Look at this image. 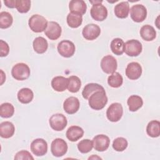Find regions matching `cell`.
Listing matches in <instances>:
<instances>
[{
  "label": "cell",
  "mask_w": 160,
  "mask_h": 160,
  "mask_svg": "<svg viewBox=\"0 0 160 160\" xmlns=\"http://www.w3.org/2000/svg\"><path fill=\"white\" fill-rule=\"evenodd\" d=\"M108 102V97L105 91H96L92 94L88 99V103L91 108L94 110H101L104 108Z\"/></svg>",
  "instance_id": "obj_1"
},
{
  "label": "cell",
  "mask_w": 160,
  "mask_h": 160,
  "mask_svg": "<svg viewBox=\"0 0 160 160\" xmlns=\"http://www.w3.org/2000/svg\"><path fill=\"white\" fill-rule=\"evenodd\" d=\"M47 19L39 14H34L29 19L28 24L30 29L34 32L44 31L48 26Z\"/></svg>",
  "instance_id": "obj_2"
},
{
  "label": "cell",
  "mask_w": 160,
  "mask_h": 160,
  "mask_svg": "<svg viewBox=\"0 0 160 160\" xmlns=\"http://www.w3.org/2000/svg\"><path fill=\"white\" fill-rule=\"evenodd\" d=\"M31 74L29 67L25 63L19 62L16 64L11 69V75L18 81L27 79Z\"/></svg>",
  "instance_id": "obj_3"
},
{
  "label": "cell",
  "mask_w": 160,
  "mask_h": 160,
  "mask_svg": "<svg viewBox=\"0 0 160 160\" xmlns=\"http://www.w3.org/2000/svg\"><path fill=\"white\" fill-rule=\"evenodd\" d=\"M123 114V108L119 102L112 103L107 109L106 116L109 121L115 122L119 121Z\"/></svg>",
  "instance_id": "obj_4"
},
{
  "label": "cell",
  "mask_w": 160,
  "mask_h": 160,
  "mask_svg": "<svg viewBox=\"0 0 160 160\" xmlns=\"http://www.w3.org/2000/svg\"><path fill=\"white\" fill-rule=\"evenodd\" d=\"M142 50V44L138 40L131 39L124 43V52L129 56H138L141 53Z\"/></svg>",
  "instance_id": "obj_5"
},
{
  "label": "cell",
  "mask_w": 160,
  "mask_h": 160,
  "mask_svg": "<svg viewBox=\"0 0 160 160\" xmlns=\"http://www.w3.org/2000/svg\"><path fill=\"white\" fill-rule=\"evenodd\" d=\"M67 142L61 138H56L54 139L51 144V151L52 154L55 157H61L67 152L68 151Z\"/></svg>",
  "instance_id": "obj_6"
},
{
  "label": "cell",
  "mask_w": 160,
  "mask_h": 160,
  "mask_svg": "<svg viewBox=\"0 0 160 160\" xmlns=\"http://www.w3.org/2000/svg\"><path fill=\"white\" fill-rule=\"evenodd\" d=\"M49 123L53 130L56 131H61L66 127L68 121L66 117L64 114L56 113L50 117Z\"/></svg>",
  "instance_id": "obj_7"
},
{
  "label": "cell",
  "mask_w": 160,
  "mask_h": 160,
  "mask_svg": "<svg viewBox=\"0 0 160 160\" xmlns=\"http://www.w3.org/2000/svg\"><path fill=\"white\" fill-rule=\"evenodd\" d=\"M57 49L61 56L68 58L74 55L76 51V47L72 41L63 40L59 42Z\"/></svg>",
  "instance_id": "obj_8"
},
{
  "label": "cell",
  "mask_w": 160,
  "mask_h": 160,
  "mask_svg": "<svg viewBox=\"0 0 160 160\" xmlns=\"http://www.w3.org/2000/svg\"><path fill=\"white\" fill-rule=\"evenodd\" d=\"M130 16L133 21L141 22L147 17V9L142 4L133 5L130 9Z\"/></svg>",
  "instance_id": "obj_9"
},
{
  "label": "cell",
  "mask_w": 160,
  "mask_h": 160,
  "mask_svg": "<svg viewBox=\"0 0 160 160\" xmlns=\"http://www.w3.org/2000/svg\"><path fill=\"white\" fill-rule=\"evenodd\" d=\"M101 68L102 71L106 74H112L116 72L118 68L117 61L111 55L104 56L101 61Z\"/></svg>",
  "instance_id": "obj_10"
},
{
  "label": "cell",
  "mask_w": 160,
  "mask_h": 160,
  "mask_svg": "<svg viewBox=\"0 0 160 160\" xmlns=\"http://www.w3.org/2000/svg\"><path fill=\"white\" fill-rule=\"evenodd\" d=\"M31 151L36 156H42L48 152L47 142L42 138H38L31 143Z\"/></svg>",
  "instance_id": "obj_11"
},
{
  "label": "cell",
  "mask_w": 160,
  "mask_h": 160,
  "mask_svg": "<svg viewBox=\"0 0 160 160\" xmlns=\"http://www.w3.org/2000/svg\"><path fill=\"white\" fill-rule=\"evenodd\" d=\"M101 34V28L95 24H88L86 25L82 31V34L86 40L92 41L99 37Z\"/></svg>",
  "instance_id": "obj_12"
},
{
  "label": "cell",
  "mask_w": 160,
  "mask_h": 160,
  "mask_svg": "<svg viewBox=\"0 0 160 160\" xmlns=\"http://www.w3.org/2000/svg\"><path fill=\"white\" fill-rule=\"evenodd\" d=\"M93 148L99 152H103L107 150L110 144V139L108 136L104 134H98L92 139Z\"/></svg>",
  "instance_id": "obj_13"
},
{
  "label": "cell",
  "mask_w": 160,
  "mask_h": 160,
  "mask_svg": "<svg viewBox=\"0 0 160 160\" xmlns=\"http://www.w3.org/2000/svg\"><path fill=\"white\" fill-rule=\"evenodd\" d=\"M62 28L61 26L55 21H49L44 31L45 35L51 40H56L61 35Z\"/></svg>",
  "instance_id": "obj_14"
},
{
  "label": "cell",
  "mask_w": 160,
  "mask_h": 160,
  "mask_svg": "<svg viewBox=\"0 0 160 160\" xmlns=\"http://www.w3.org/2000/svg\"><path fill=\"white\" fill-rule=\"evenodd\" d=\"M90 14L92 19L97 21H102L108 16L107 8L102 4H93L90 10Z\"/></svg>",
  "instance_id": "obj_15"
},
{
  "label": "cell",
  "mask_w": 160,
  "mask_h": 160,
  "mask_svg": "<svg viewBox=\"0 0 160 160\" xmlns=\"http://www.w3.org/2000/svg\"><path fill=\"white\" fill-rule=\"evenodd\" d=\"M142 69L139 63L137 62H131L127 65L126 69V75L131 80H136L139 79L142 74Z\"/></svg>",
  "instance_id": "obj_16"
},
{
  "label": "cell",
  "mask_w": 160,
  "mask_h": 160,
  "mask_svg": "<svg viewBox=\"0 0 160 160\" xmlns=\"http://www.w3.org/2000/svg\"><path fill=\"white\" fill-rule=\"evenodd\" d=\"M80 102L76 97L71 96L65 99L63 103L64 111L69 114H75L79 109Z\"/></svg>",
  "instance_id": "obj_17"
},
{
  "label": "cell",
  "mask_w": 160,
  "mask_h": 160,
  "mask_svg": "<svg viewBox=\"0 0 160 160\" xmlns=\"http://www.w3.org/2000/svg\"><path fill=\"white\" fill-rule=\"evenodd\" d=\"M69 8L71 12L82 16L86 12L87 6L82 0H72L69 2Z\"/></svg>",
  "instance_id": "obj_18"
},
{
  "label": "cell",
  "mask_w": 160,
  "mask_h": 160,
  "mask_svg": "<svg viewBox=\"0 0 160 160\" xmlns=\"http://www.w3.org/2000/svg\"><path fill=\"white\" fill-rule=\"evenodd\" d=\"M68 86V78L58 76L54 77L51 81V86L57 92H63Z\"/></svg>",
  "instance_id": "obj_19"
},
{
  "label": "cell",
  "mask_w": 160,
  "mask_h": 160,
  "mask_svg": "<svg viewBox=\"0 0 160 160\" xmlns=\"http://www.w3.org/2000/svg\"><path fill=\"white\" fill-rule=\"evenodd\" d=\"M66 135L70 141L75 142L83 136L84 130L78 126H72L68 129Z\"/></svg>",
  "instance_id": "obj_20"
},
{
  "label": "cell",
  "mask_w": 160,
  "mask_h": 160,
  "mask_svg": "<svg viewBox=\"0 0 160 160\" xmlns=\"http://www.w3.org/2000/svg\"><path fill=\"white\" fill-rule=\"evenodd\" d=\"M15 132L14 124L9 121H4L0 124V136L2 138H11Z\"/></svg>",
  "instance_id": "obj_21"
},
{
  "label": "cell",
  "mask_w": 160,
  "mask_h": 160,
  "mask_svg": "<svg viewBox=\"0 0 160 160\" xmlns=\"http://www.w3.org/2000/svg\"><path fill=\"white\" fill-rule=\"evenodd\" d=\"M129 3L126 1L121 2L114 7V14L117 18L120 19L126 18L129 15Z\"/></svg>",
  "instance_id": "obj_22"
},
{
  "label": "cell",
  "mask_w": 160,
  "mask_h": 160,
  "mask_svg": "<svg viewBox=\"0 0 160 160\" xmlns=\"http://www.w3.org/2000/svg\"><path fill=\"white\" fill-rule=\"evenodd\" d=\"M141 37L146 41H151L156 37V31L154 28L149 25L146 24L141 27L140 29Z\"/></svg>",
  "instance_id": "obj_23"
},
{
  "label": "cell",
  "mask_w": 160,
  "mask_h": 160,
  "mask_svg": "<svg viewBox=\"0 0 160 160\" xmlns=\"http://www.w3.org/2000/svg\"><path fill=\"white\" fill-rule=\"evenodd\" d=\"M105 91L104 88L101 85L98 83H94V82L88 83L84 87L83 90L82 91V95L84 99H88L92 94H93L96 91Z\"/></svg>",
  "instance_id": "obj_24"
},
{
  "label": "cell",
  "mask_w": 160,
  "mask_h": 160,
  "mask_svg": "<svg viewBox=\"0 0 160 160\" xmlns=\"http://www.w3.org/2000/svg\"><path fill=\"white\" fill-rule=\"evenodd\" d=\"M19 101L22 104H28L31 102L34 98L32 91L28 88L21 89L17 94Z\"/></svg>",
  "instance_id": "obj_25"
},
{
  "label": "cell",
  "mask_w": 160,
  "mask_h": 160,
  "mask_svg": "<svg viewBox=\"0 0 160 160\" xmlns=\"http://www.w3.org/2000/svg\"><path fill=\"white\" fill-rule=\"evenodd\" d=\"M32 46L36 52L38 54H43L48 49V43L45 38L39 36L34 39L32 42Z\"/></svg>",
  "instance_id": "obj_26"
},
{
  "label": "cell",
  "mask_w": 160,
  "mask_h": 160,
  "mask_svg": "<svg viewBox=\"0 0 160 160\" xmlns=\"http://www.w3.org/2000/svg\"><path fill=\"white\" fill-rule=\"evenodd\" d=\"M129 110L135 112L140 109L143 105V100L141 97L138 95H131L127 100Z\"/></svg>",
  "instance_id": "obj_27"
},
{
  "label": "cell",
  "mask_w": 160,
  "mask_h": 160,
  "mask_svg": "<svg viewBox=\"0 0 160 160\" xmlns=\"http://www.w3.org/2000/svg\"><path fill=\"white\" fill-rule=\"evenodd\" d=\"M146 132L151 138H158L160 135V122L158 120L149 122L146 126Z\"/></svg>",
  "instance_id": "obj_28"
},
{
  "label": "cell",
  "mask_w": 160,
  "mask_h": 160,
  "mask_svg": "<svg viewBox=\"0 0 160 160\" xmlns=\"http://www.w3.org/2000/svg\"><path fill=\"white\" fill-rule=\"evenodd\" d=\"M124 41L119 38H114L112 40L110 44L111 50L112 53L117 56L122 55L124 52Z\"/></svg>",
  "instance_id": "obj_29"
},
{
  "label": "cell",
  "mask_w": 160,
  "mask_h": 160,
  "mask_svg": "<svg viewBox=\"0 0 160 160\" xmlns=\"http://www.w3.org/2000/svg\"><path fill=\"white\" fill-rule=\"evenodd\" d=\"M68 26L72 28H78L82 22V17L81 15L69 12L66 18Z\"/></svg>",
  "instance_id": "obj_30"
},
{
  "label": "cell",
  "mask_w": 160,
  "mask_h": 160,
  "mask_svg": "<svg viewBox=\"0 0 160 160\" xmlns=\"http://www.w3.org/2000/svg\"><path fill=\"white\" fill-rule=\"evenodd\" d=\"M123 83L122 76L118 72H114L111 74L110 76L108 78V84L109 86L118 88L122 86Z\"/></svg>",
  "instance_id": "obj_31"
},
{
  "label": "cell",
  "mask_w": 160,
  "mask_h": 160,
  "mask_svg": "<svg viewBox=\"0 0 160 160\" xmlns=\"http://www.w3.org/2000/svg\"><path fill=\"white\" fill-rule=\"evenodd\" d=\"M81 86V81L76 76H71L68 78V89L72 93L78 92Z\"/></svg>",
  "instance_id": "obj_32"
},
{
  "label": "cell",
  "mask_w": 160,
  "mask_h": 160,
  "mask_svg": "<svg viewBox=\"0 0 160 160\" xmlns=\"http://www.w3.org/2000/svg\"><path fill=\"white\" fill-rule=\"evenodd\" d=\"M13 22V18L11 14L6 11L0 12V28L1 29H7L9 28Z\"/></svg>",
  "instance_id": "obj_33"
},
{
  "label": "cell",
  "mask_w": 160,
  "mask_h": 160,
  "mask_svg": "<svg viewBox=\"0 0 160 160\" xmlns=\"http://www.w3.org/2000/svg\"><path fill=\"white\" fill-rule=\"evenodd\" d=\"M14 113V108L9 102L2 103L0 106V116L3 118H9Z\"/></svg>",
  "instance_id": "obj_34"
},
{
  "label": "cell",
  "mask_w": 160,
  "mask_h": 160,
  "mask_svg": "<svg viewBox=\"0 0 160 160\" xmlns=\"http://www.w3.org/2000/svg\"><path fill=\"white\" fill-rule=\"evenodd\" d=\"M112 148L118 152H122L124 151L128 146V142L126 139L122 137H119L116 138L112 142Z\"/></svg>",
  "instance_id": "obj_35"
},
{
  "label": "cell",
  "mask_w": 160,
  "mask_h": 160,
  "mask_svg": "<svg viewBox=\"0 0 160 160\" xmlns=\"http://www.w3.org/2000/svg\"><path fill=\"white\" fill-rule=\"evenodd\" d=\"M93 148L92 141L89 139L81 140L78 144V149L80 152L85 154L90 152Z\"/></svg>",
  "instance_id": "obj_36"
},
{
  "label": "cell",
  "mask_w": 160,
  "mask_h": 160,
  "mask_svg": "<svg viewBox=\"0 0 160 160\" xmlns=\"http://www.w3.org/2000/svg\"><path fill=\"white\" fill-rule=\"evenodd\" d=\"M31 3L29 0H16V8L20 13H26L31 8Z\"/></svg>",
  "instance_id": "obj_37"
},
{
  "label": "cell",
  "mask_w": 160,
  "mask_h": 160,
  "mask_svg": "<svg viewBox=\"0 0 160 160\" xmlns=\"http://www.w3.org/2000/svg\"><path fill=\"white\" fill-rule=\"evenodd\" d=\"M14 159L16 160H24V159H28V160H33L34 158L32 156L31 154V153L26 150H22L19 152H18L15 156H14Z\"/></svg>",
  "instance_id": "obj_38"
},
{
  "label": "cell",
  "mask_w": 160,
  "mask_h": 160,
  "mask_svg": "<svg viewBox=\"0 0 160 160\" xmlns=\"http://www.w3.org/2000/svg\"><path fill=\"white\" fill-rule=\"evenodd\" d=\"M0 49L1 57H6L8 55L9 52V46L6 41L2 39L0 40Z\"/></svg>",
  "instance_id": "obj_39"
},
{
  "label": "cell",
  "mask_w": 160,
  "mask_h": 160,
  "mask_svg": "<svg viewBox=\"0 0 160 160\" xmlns=\"http://www.w3.org/2000/svg\"><path fill=\"white\" fill-rule=\"evenodd\" d=\"M16 0H4V3L9 8H16Z\"/></svg>",
  "instance_id": "obj_40"
},
{
  "label": "cell",
  "mask_w": 160,
  "mask_h": 160,
  "mask_svg": "<svg viewBox=\"0 0 160 160\" xmlns=\"http://www.w3.org/2000/svg\"><path fill=\"white\" fill-rule=\"evenodd\" d=\"M1 85H2L6 80V74L4 73L2 70H1Z\"/></svg>",
  "instance_id": "obj_41"
},
{
  "label": "cell",
  "mask_w": 160,
  "mask_h": 160,
  "mask_svg": "<svg viewBox=\"0 0 160 160\" xmlns=\"http://www.w3.org/2000/svg\"><path fill=\"white\" fill-rule=\"evenodd\" d=\"M89 2L93 5L96 4H101L102 2V1H89Z\"/></svg>",
  "instance_id": "obj_42"
},
{
  "label": "cell",
  "mask_w": 160,
  "mask_h": 160,
  "mask_svg": "<svg viewBox=\"0 0 160 160\" xmlns=\"http://www.w3.org/2000/svg\"><path fill=\"white\" fill-rule=\"evenodd\" d=\"M101 159V158L100 157H98L96 155H92V156H91L88 158V159Z\"/></svg>",
  "instance_id": "obj_43"
}]
</instances>
